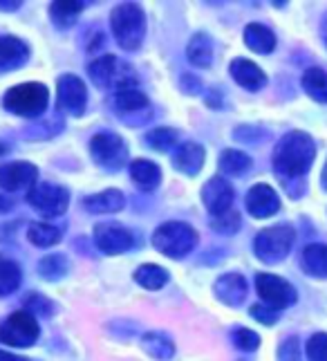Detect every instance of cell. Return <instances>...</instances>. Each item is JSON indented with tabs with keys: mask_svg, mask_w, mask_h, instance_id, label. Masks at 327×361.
Returning <instances> with one entry per match:
<instances>
[{
	"mask_svg": "<svg viewBox=\"0 0 327 361\" xmlns=\"http://www.w3.org/2000/svg\"><path fill=\"white\" fill-rule=\"evenodd\" d=\"M70 271V260L66 254H49L41 258L39 263V274L45 281H61Z\"/></svg>",
	"mask_w": 327,
	"mask_h": 361,
	"instance_id": "28",
	"label": "cell"
},
{
	"mask_svg": "<svg viewBox=\"0 0 327 361\" xmlns=\"http://www.w3.org/2000/svg\"><path fill=\"white\" fill-rule=\"evenodd\" d=\"M316 146L314 140L303 130L287 133L273 151V169L283 180L303 178L314 164Z\"/></svg>",
	"mask_w": 327,
	"mask_h": 361,
	"instance_id": "1",
	"label": "cell"
},
{
	"mask_svg": "<svg viewBox=\"0 0 327 361\" xmlns=\"http://www.w3.org/2000/svg\"><path fill=\"white\" fill-rule=\"evenodd\" d=\"M135 281L144 290H161L168 283V271L159 265H142L135 271Z\"/></svg>",
	"mask_w": 327,
	"mask_h": 361,
	"instance_id": "29",
	"label": "cell"
},
{
	"mask_svg": "<svg viewBox=\"0 0 327 361\" xmlns=\"http://www.w3.org/2000/svg\"><path fill=\"white\" fill-rule=\"evenodd\" d=\"M303 88L314 102L327 104V72L321 68H309L303 74Z\"/></svg>",
	"mask_w": 327,
	"mask_h": 361,
	"instance_id": "27",
	"label": "cell"
},
{
	"mask_svg": "<svg viewBox=\"0 0 327 361\" xmlns=\"http://www.w3.org/2000/svg\"><path fill=\"white\" fill-rule=\"evenodd\" d=\"M83 9L85 3H79V0H56V3L49 5V18L58 30H68Z\"/></svg>",
	"mask_w": 327,
	"mask_h": 361,
	"instance_id": "23",
	"label": "cell"
},
{
	"mask_svg": "<svg viewBox=\"0 0 327 361\" xmlns=\"http://www.w3.org/2000/svg\"><path fill=\"white\" fill-rule=\"evenodd\" d=\"M251 157L242 151H235V148H229L220 155V171L226 173V176H242L251 169Z\"/></svg>",
	"mask_w": 327,
	"mask_h": 361,
	"instance_id": "30",
	"label": "cell"
},
{
	"mask_svg": "<svg viewBox=\"0 0 327 361\" xmlns=\"http://www.w3.org/2000/svg\"><path fill=\"white\" fill-rule=\"evenodd\" d=\"M39 178V169L30 161H11V164L0 166V189L5 191H20L25 186H34Z\"/></svg>",
	"mask_w": 327,
	"mask_h": 361,
	"instance_id": "14",
	"label": "cell"
},
{
	"mask_svg": "<svg viewBox=\"0 0 327 361\" xmlns=\"http://www.w3.org/2000/svg\"><path fill=\"white\" fill-rule=\"evenodd\" d=\"M197 245V231L186 222H166L153 233V247L168 258H184Z\"/></svg>",
	"mask_w": 327,
	"mask_h": 361,
	"instance_id": "5",
	"label": "cell"
},
{
	"mask_svg": "<svg viewBox=\"0 0 327 361\" xmlns=\"http://www.w3.org/2000/svg\"><path fill=\"white\" fill-rule=\"evenodd\" d=\"M211 227L220 231V233H233L240 229V214H237L235 209H231L229 214H224V216H216L211 220Z\"/></svg>",
	"mask_w": 327,
	"mask_h": 361,
	"instance_id": "37",
	"label": "cell"
},
{
	"mask_svg": "<svg viewBox=\"0 0 327 361\" xmlns=\"http://www.w3.org/2000/svg\"><path fill=\"white\" fill-rule=\"evenodd\" d=\"M280 209V197L269 184H256L251 186V191L247 193V211L254 218H269L273 214H278Z\"/></svg>",
	"mask_w": 327,
	"mask_h": 361,
	"instance_id": "15",
	"label": "cell"
},
{
	"mask_svg": "<svg viewBox=\"0 0 327 361\" xmlns=\"http://www.w3.org/2000/svg\"><path fill=\"white\" fill-rule=\"evenodd\" d=\"M294 240H296V231L287 225L262 229L256 235V243H254L256 256L262 263H280V260L292 252Z\"/></svg>",
	"mask_w": 327,
	"mask_h": 361,
	"instance_id": "6",
	"label": "cell"
},
{
	"mask_svg": "<svg viewBox=\"0 0 327 361\" xmlns=\"http://www.w3.org/2000/svg\"><path fill=\"white\" fill-rule=\"evenodd\" d=\"M25 312H30L32 317H52L54 312V305L52 301H47L45 296L41 294H30L27 298H25Z\"/></svg>",
	"mask_w": 327,
	"mask_h": 361,
	"instance_id": "36",
	"label": "cell"
},
{
	"mask_svg": "<svg viewBox=\"0 0 327 361\" xmlns=\"http://www.w3.org/2000/svg\"><path fill=\"white\" fill-rule=\"evenodd\" d=\"M11 207V202L7 200V197H0V211H5V209H9Z\"/></svg>",
	"mask_w": 327,
	"mask_h": 361,
	"instance_id": "45",
	"label": "cell"
},
{
	"mask_svg": "<svg viewBox=\"0 0 327 361\" xmlns=\"http://www.w3.org/2000/svg\"><path fill=\"white\" fill-rule=\"evenodd\" d=\"M307 359L309 361H327V334L319 332L307 341Z\"/></svg>",
	"mask_w": 327,
	"mask_h": 361,
	"instance_id": "38",
	"label": "cell"
},
{
	"mask_svg": "<svg viewBox=\"0 0 327 361\" xmlns=\"http://www.w3.org/2000/svg\"><path fill=\"white\" fill-rule=\"evenodd\" d=\"M249 312H251V317H254L256 321L265 323V326H273V323L278 321V317H280L278 310H273L269 305H254V307L249 310Z\"/></svg>",
	"mask_w": 327,
	"mask_h": 361,
	"instance_id": "39",
	"label": "cell"
},
{
	"mask_svg": "<svg viewBox=\"0 0 327 361\" xmlns=\"http://www.w3.org/2000/svg\"><path fill=\"white\" fill-rule=\"evenodd\" d=\"M231 339H233L235 348H240V350H245V353H254L260 345L258 334L254 330H247V328H235L231 332Z\"/></svg>",
	"mask_w": 327,
	"mask_h": 361,
	"instance_id": "35",
	"label": "cell"
},
{
	"mask_svg": "<svg viewBox=\"0 0 327 361\" xmlns=\"http://www.w3.org/2000/svg\"><path fill=\"white\" fill-rule=\"evenodd\" d=\"M245 43L249 49H254L258 54H269L276 47V36L269 27L260 23H251L245 27Z\"/></svg>",
	"mask_w": 327,
	"mask_h": 361,
	"instance_id": "22",
	"label": "cell"
},
{
	"mask_svg": "<svg viewBox=\"0 0 327 361\" xmlns=\"http://www.w3.org/2000/svg\"><path fill=\"white\" fill-rule=\"evenodd\" d=\"M87 74L90 79L94 81L97 88L101 90H115V92H123V90H130L135 88L137 77H135V70L119 61L115 54H104L94 59L90 66H87Z\"/></svg>",
	"mask_w": 327,
	"mask_h": 361,
	"instance_id": "3",
	"label": "cell"
},
{
	"mask_svg": "<svg viewBox=\"0 0 327 361\" xmlns=\"http://www.w3.org/2000/svg\"><path fill=\"white\" fill-rule=\"evenodd\" d=\"M83 207L90 211V214H117V211L125 207V197L117 189H108V191L85 197Z\"/></svg>",
	"mask_w": 327,
	"mask_h": 361,
	"instance_id": "20",
	"label": "cell"
},
{
	"mask_svg": "<svg viewBox=\"0 0 327 361\" xmlns=\"http://www.w3.org/2000/svg\"><path fill=\"white\" fill-rule=\"evenodd\" d=\"M90 155L97 164H101L104 169L117 171L125 164L128 146H125V142L117 133H99L90 142Z\"/></svg>",
	"mask_w": 327,
	"mask_h": 361,
	"instance_id": "9",
	"label": "cell"
},
{
	"mask_svg": "<svg viewBox=\"0 0 327 361\" xmlns=\"http://www.w3.org/2000/svg\"><path fill=\"white\" fill-rule=\"evenodd\" d=\"M180 142V135L178 130L173 128H153L148 135H146V144L150 148H155V151H171L173 146H178Z\"/></svg>",
	"mask_w": 327,
	"mask_h": 361,
	"instance_id": "34",
	"label": "cell"
},
{
	"mask_svg": "<svg viewBox=\"0 0 327 361\" xmlns=\"http://www.w3.org/2000/svg\"><path fill=\"white\" fill-rule=\"evenodd\" d=\"M186 56L197 68H209L213 61V41L209 34H195L186 47Z\"/></svg>",
	"mask_w": 327,
	"mask_h": 361,
	"instance_id": "25",
	"label": "cell"
},
{
	"mask_svg": "<svg viewBox=\"0 0 327 361\" xmlns=\"http://www.w3.org/2000/svg\"><path fill=\"white\" fill-rule=\"evenodd\" d=\"M20 7V3H16V0H3V3H0V9L3 11H16Z\"/></svg>",
	"mask_w": 327,
	"mask_h": 361,
	"instance_id": "41",
	"label": "cell"
},
{
	"mask_svg": "<svg viewBox=\"0 0 327 361\" xmlns=\"http://www.w3.org/2000/svg\"><path fill=\"white\" fill-rule=\"evenodd\" d=\"M229 72L235 79V83L242 85V88L249 92H258V90L265 88V83H267L265 72L247 59H233V63L229 66Z\"/></svg>",
	"mask_w": 327,
	"mask_h": 361,
	"instance_id": "18",
	"label": "cell"
},
{
	"mask_svg": "<svg viewBox=\"0 0 327 361\" xmlns=\"http://www.w3.org/2000/svg\"><path fill=\"white\" fill-rule=\"evenodd\" d=\"M321 184H323V189L327 191V164H325V169H323V173H321Z\"/></svg>",
	"mask_w": 327,
	"mask_h": 361,
	"instance_id": "43",
	"label": "cell"
},
{
	"mask_svg": "<svg viewBox=\"0 0 327 361\" xmlns=\"http://www.w3.org/2000/svg\"><path fill=\"white\" fill-rule=\"evenodd\" d=\"M300 265L314 279H327V245H309L300 256Z\"/></svg>",
	"mask_w": 327,
	"mask_h": 361,
	"instance_id": "24",
	"label": "cell"
},
{
	"mask_svg": "<svg viewBox=\"0 0 327 361\" xmlns=\"http://www.w3.org/2000/svg\"><path fill=\"white\" fill-rule=\"evenodd\" d=\"M204 148L195 142L180 144L173 153V166L184 176H197L204 166Z\"/></svg>",
	"mask_w": 327,
	"mask_h": 361,
	"instance_id": "17",
	"label": "cell"
},
{
	"mask_svg": "<svg viewBox=\"0 0 327 361\" xmlns=\"http://www.w3.org/2000/svg\"><path fill=\"white\" fill-rule=\"evenodd\" d=\"M256 290L262 301H265V305L278 310V312L296 303V290L285 279L273 276V274H258Z\"/></svg>",
	"mask_w": 327,
	"mask_h": 361,
	"instance_id": "10",
	"label": "cell"
},
{
	"mask_svg": "<svg viewBox=\"0 0 327 361\" xmlns=\"http://www.w3.org/2000/svg\"><path fill=\"white\" fill-rule=\"evenodd\" d=\"M27 202L32 204V209L39 211L45 218H56L63 216L70 207V193L68 189H63L58 184H49V182H41L34 184L30 193H27Z\"/></svg>",
	"mask_w": 327,
	"mask_h": 361,
	"instance_id": "8",
	"label": "cell"
},
{
	"mask_svg": "<svg viewBox=\"0 0 327 361\" xmlns=\"http://www.w3.org/2000/svg\"><path fill=\"white\" fill-rule=\"evenodd\" d=\"M94 245L99 252L108 256L123 254L132 247V233L115 222H101L94 227Z\"/></svg>",
	"mask_w": 327,
	"mask_h": 361,
	"instance_id": "12",
	"label": "cell"
},
{
	"mask_svg": "<svg viewBox=\"0 0 327 361\" xmlns=\"http://www.w3.org/2000/svg\"><path fill=\"white\" fill-rule=\"evenodd\" d=\"M0 361H27L25 357H18V355H11V353H5L0 350Z\"/></svg>",
	"mask_w": 327,
	"mask_h": 361,
	"instance_id": "42",
	"label": "cell"
},
{
	"mask_svg": "<svg viewBox=\"0 0 327 361\" xmlns=\"http://www.w3.org/2000/svg\"><path fill=\"white\" fill-rule=\"evenodd\" d=\"M49 104V90L43 83H20L9 88L3 106L18 117H41Z\"/></svg>",
	"mask_w": 327,
	"mask_h": 361,
	"instance_id": "4",
	"label": "cell"
},
{
	"mask_svg": "<svg viewBox=\"0 0 327 361\" xmlns=\"http://www.w3.org/2000/svg\"><path fill=\"white\" fill-rule=\"evenodd\" d=\"M23 271L14 260H0V296H7L20 288Z\"/></svg>",
	"mask_w": 327,
	"mask_h": 361,
	"instance_id": "32",
	"label": "cell"
},
{
	"mask_svg": "<svg viewBox=\"0 0 327 361\" xmlns=\"http://www.w3.org/2000/svg\"><path fill=\"white\" fill-rule=\"evenodd\" d=\"M280 361H300V343L296 337H289L283 341L280 350H278Z\"/></svg>",
	"mask_w": 327,
	"mask_h": 361,
	"instance_id": "40",
	"label": "cell"
},
{
	"mask_svg": "<svg viewBox=\"0 0 327 361\" xmlns=\"http://www.w3.org/2000/svg\"><path fill=\"white\" fill-rule=\"evenodd\" d=\"M39 323L36 317H32L25 310L9 314L3 323H0V341L5 345H14V348H30L39 339Z\"/></svg>",
	"mask_w": 327,
	"mask_h": 361,
	"instance_id": "7",
	"label": "cell"
},
{
	"mask_svg": "<svg viewBox=\"0 0 327 361\" xmlns=\"http://www.w3.org/2000/svg\"><path fill=\"white\" fill-rule=\"evenodd\" d=\"M213 290H216V296L224 305L237 307L247 298V281L240 274H222Z\"/></svg>",
	"mask_w": 327,
	"mask_h": 361,
	"instance_id": "19",
	"label": "cell"
},
{
	"mask_svg": "<svg viewBox=\"0 0 327 361\" xmlns=\"http://www.w3.org/2000/svg\"><path fill=\"white\" fill-rule=\"evenodd\" d=\"M233 186L224 178H211L202 189V202L209 214L216 218L229 214L233 209Z\"/></svg>",
	"mask_w": 327,
	"mask_h": 361,
	"instance_id": "13",
	"label": "cell"
},
{
	"mask_svg": "<svg viewBox=\"0 0 327 361\" xmlns=\"http://www.w3.org/2000/svg\"><path fill=\"white\" fill-rule=\"evenodd\" d=\"M115 106L121 113H137V110H144L148 106V97L140 90H123L115 94Z\"/></svg>",
	"mask_w": 327,
	"mask_h": 361,
	"instance_id": "33",
	"label": "cell"
},
{
	"mask_svg": "<svg viewBox=\"0 0 327 361\" xmlns=\"http://www.w3.org/2000/svg\"><path fill=\"white\" fill-rule=\"evenodd\" d=\"M110 27L115 34L117 43L132 52V49H140L146 36V16L144 9L137 3H123L117 5L110 14Z\"/></svg>",
	"mask_w": 327,
	"mask_h": 361,
	"instance_id": "2",
	"label": "cell"
},
{
	"mask_svg": "<svg viewBox=\"0 0 327 361\" xmlns=\"http://www.w3.org/2000/svg\"><path fill=\"white\" fill-rule=\"evenodd\" d=\"M30 47L16 36H0V72L18 70L27 63Z\"/></svg>",
	"mask_w": 327,
	"mask_h": 361,
	"instance_id": "16",
	"label": "cell"
},
{
	"mask_svg": "<svg viewBox=\"0 0 327 361\" xmlns=\"http://www.w3.org/2000/svg\"><path fill=\"white\" fill-rule=\"evenodd\" d=\"M27 238L36 247H52L61 240V229L47 225V222H34L27 229Z\"/></svg>",
	"mask_w": 327,
	"mask_h": 361,
	"instance_id": "31",
	"label": "cell"
},
{
	"mask_svg": "<svg viewBox=\"0 0 327 361\" xmlns=\"http://www.w3.org/2000/svg\"><path fill=\"white\" fill-rule=\"evenodd\" d=\"M130 178L135 180V184L140 186V189L153 191L161 182V171L155 161H150V159H135L130 164Z\"/></svg>",
	"mask_w": 327,
	"mask_h": 361,
	"instance_id": "21",
	"label": "cell"
},
{
	"mask_svg": "<svg viewBox=\"0 0 327 361\" xmlns=\"http://www.w3.org/2000/svg\"><path fill=\"white\" fill-rule=\"evenodd\" d=\"M56 102L63 113L72 117H81L87 106V88L74 74H63L56 85Z\"/></svg>",
	"mask_w": 327,
	"mask_h": 361,
	"instance_id": "11",
	"label": "cell"
},
{
	"mask_svg": "<svg viewBox=\"0 0 327 361\" xmlns=\"http://www.w3.org/2000/svg\"><path fill=\"white\" fill-rule=\"evenodd\" d=\"M321 32H323V39H325V45H327V14H325V18H323V27H321Z\"/></svg>",
	"mask_w": 327,
	"mask_h": 361,
	"instance_id": "44",
	"label": "cell"
},
{
	"mask_svg": "<svg viewBox=\"0 0 327 361\" xmlns=\"http://www.w3.org/2000/svg\"><path fill=\"white\" fill-rule=\"evenodd\" d=\"M142 348L157 361H168L175 355V343L164 332H146L142 337Z\"/></svg>",
	"mask_w": 327,
	"mask_h": 361,
	"instance_id": "26",
	"label": "cell"
}]
</instances>
